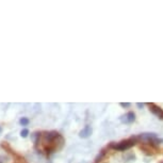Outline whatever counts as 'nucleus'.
<instances>
[{
	"label": "nucleus",
	"mask_w": 163,
	"mask_h": 163,
	"mask_svg": "<svg viewBox=\"0 0 163 163\" xmlns=\"http://www.w3.org/2000/svg\"><path fill=\"white\" fill-rule=\"evenodd\" d=\"M136 141H138V139H136V136H135V138H131V139L125 140V141H122V142H119V143L113 142L110 145V147H112V148H113V149H115V150L124 151V150H127V149L131 148L132 146H135Z\"/></svg>",
	"instance_id": "nucleus-1"
},
{
	"label": "nucleus",
	"mask_w": 163,
	"mask_h": 163,
	"mask_svg": "<svg viewBox=\"0 0 163 163\" xmlns=\"http://www.w3.org/2000/svg\"><path fill=\"white\" fill-rule=\"evenodd\" d=\"M149 110L152 114H155L157 117L163 121V110L160 107H158L155 103H149Z\"/></svg>",
	"instance_id": "nucleus-2"
},
{
	"label": "nucleus",
	"mask_w": 163,
	"mask_h": 163,
	"mask_svg": "<svg viewBox=\"0 0 163 163\" xmlns=\"http://www.w3.org/2000/svg\"><path fill=\"white\" fill-rule=\"evenodd\" d=\"M156 138H158L156 133L154 132H147V133H141L139 136H136L138 140H142L144 142H151L152 140H155Z\"/></svg>",
	"instance_id": "nucleus-3"
},
{
	"label": "nucleus",
	"mask_w": 163,
	"mask_h": 163,
	"mask_svg": "<svg viewBox=\"0 0 163 163\" xmlns=\"http://www.w3.org/2000/svg\"><path fill=\"white\" fill-rule=\"evenodd\" d=\"M121 121L123 123H125V124H131V123H133L135 121V114L133 112H128V113H126L121 117Z\"/></svg>",
	"instance_id": "nucleus-4"
},
{
	"label": "nucleus",
	"mask_w": 163,
	"mask_h": 163,
	"mask_svg": "<svg viewBox=\"0 0 163 163\" xmlns=\"http://www.w3.org/2000/svg\"><path fill=\"white\" fill-rule=\"evenodd\" d=\"M92 132H93V129L91 126H85L83 129H82L80 132H79V136L81 139H87L92 135Z\"/></svg>",
	"instance_id": "nucleus-5"
},
{
	"label": "nucleus",
	"mask_w": 163,
	"mask_h": 163,
	"mask_svg": "<svg viewBox=\"0 0 163 163\" xmlns=\"http://www.w3.org/2000/svg\"><path fill=\"white\" fill-rule=\"evenodd\" d=\"M29 123H30V121H29L27 117H23L21 118V121H19V124H21V126H28Z\"/></svg>",
	"instance_id": "nucleus-6"
},
{
	"label": "nucleus",
	"mask_w": 163,
	"mask_h": 163,
	"mask_svg": "<svg viewBox=\"0 0 163 163\" xmlns=\"http://www.w3.org/2000/svg\"><path fill=\"white\" fill-rule=\"evenodd\" d=\"M103 156H105V151L103 150H101L100 151V154L96 157V159H95V161H96V163H98V162H100L101 161V159L103 158Z\"/></svg>",
	"instance_id": "nucleus-7"
},
{
	"label": "nucleus",
	"mask_w": 163,
	"mask_h": 163,
	"mask_svg": "<svg viewBox=\"0 0 163 163\" xmlns=\"http://www.w3.org/2000/svg\"><path fill=\"white\" fill-rule=\"evenodd\" d=\"M29 135V130L28 129H23L21 132V138H27Z\"/></svg>",
	"instance_id": "nucleus-8"
},
{
	"label": "nucleus",
	"mask_w": 163,
	"mask_h": 163,
	"mask_svg": "<svg viewBox=\"0 0 163 163\" xmlns=\"http://www.w3.org/2000/svg\"><path fill=\"white\" fill-rule=\"evenodd\" d=\"M121 106L123 108H128V107H130V103L129 102H121Z\"/></svg>",
	"instance_id": "nucleus-9"
},
{
	"label": "nucleus",
	"mask_w": 163,
	"mask_h": 163,
	"mask_svg": "<svg viewBox=\"0 0 163 163\" xmlns=\"http://www.w3.org/2000/svg\"><path fill=\"white\" fill-rule=\"evenodd\" d=\"M136 106L139 107V108H141V109H142L143 107H144V103H141V102H138V103H136Z\"/></svg>",
	"instance_id": "nucleus-10"
},
{
	"label": "nucleus",
	"mask_w": 163,
	"mask_h": 163,
	"mask_svg": "<svg viewBox=\"0 0 163 163\" xmlns=\"http://www.w3.org/2000/svg\"><path fill=\"white\" fill-rule=\"evenodd\" d=\"M2 132V128H1V126H0V133Z\"/></svg>",
	"instance_id": "nucleus-11"
},
{
	"label": "nucleus",
	"mask_w": 163,
	"mask_h": 163,
	"mask_svg": "<svg viewBox=\"0 0 163 163\" xmlns=\"http://www.w3.org/2000/svg\"><path fill=\"white\" fill-rule=\"evenodd\" d=\"M0 163H2V162H1V161H0Z\"/></svg>",
	"instance_id": "nucleus-12"
},
{
	"label": "nucleus",
	"mask_w": 163,
	"mask_h": 163,
	"mask_svg": "<svg viewBox=\"0 0 163 163\" xmlns=\"http://www.w3.org/2000/svg\"><path fill=\"white\" fill-rule=\"evenodd\" d=\"M161 163H163V161H162V162H161Z\"/></svg>",
	"instance_id": "nucleus-13"
}]
</instances>
